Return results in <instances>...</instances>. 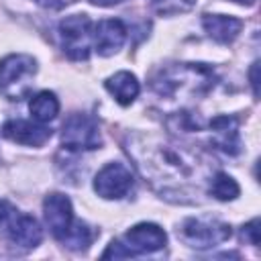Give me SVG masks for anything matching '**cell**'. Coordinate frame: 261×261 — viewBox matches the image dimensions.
<instances>
[{"label": "cell", "mask_w": 261, "mask_h": 261, "mask_svg": "<svg viewBox=\"0 0 261 261\" xmlns=\"http://www.w3.org/2000/svg\"><path fill=\"white\" fill-rule=\"evenodd\" d=\"M61 143L65 149H71V151L98 149L102 145V137L96 120L80 112L69 114L61 128Z\"/></svg>", "instance_id": "8992f818"}, {"label": "cell", "mask_w": 261, "mask_h": 261, "mask_svg": "<svg viewBox=\"0 0 261 261\" xmlns=\"http://www.w3.org/2000/svg\"><path fill=\"white\" fill-rule=\"evenodd\" d=\"M61 45L67 57L75 61H84L90 57L94 47V22L88 14H71L59 22Z\"/></svg>", "instance_id": "277c9868"}, {"label": "cell", "mask_w": 261, "mask_h": 261, "mask_svg": "<svg viewBox=\"0 0 261 261\" xmlns=\"http://www.w3.org/2000/svg\"><path fill=\"white\" fill-rule=\"evenodd\" d=\"M6 216H8V206H6V202L0 200V224L6 220Z\"/></svg>", "instance_id": "cb8c5ba5"}, {"label": "cell", "mask_w": 261, "mask_h": 261, "mask_svg": "<svg viewBox=\"0 0 261 261\" xmlns=\"http://www.w3.org/2000/svg\"><path fill=\"white\" fill-rule=\"evenodd\" d=\"M210 194L216 198V200H222V202H226V200H234L239 194H241V188H239V184L228 175V173H222V171H218V173H214L212 177H210Z\"/></svg>", "instance_id": "ac0fdd59"}, {"label": "cell", "mask_w": 261, "mask_h": 261, "mask_svg": "<svg viewBox=\"0 0 261 261\" xmlns=\"http://www.w3.org/2000/svg\"><path fill=\"white\" fill-rule=\"evenodd\" d=\"M126 41V27L118 18H104L94 24V49L102 57L114 55Z\"/></svg>", "instance_id": "30bf717a"}, {"label": "cell", "mask_w": 261, "mask_h": 261, "mask_svg": "<svg viewBox=\"0 0 261 261\" xmlns=\"http://www.w3.org/2000/svg\"><path fill=\"white\" fill-rule=\"evenodd\" d=\"M153 2H159V0H153Z\"/></svg>", "instance_id": "484cf974"}, {"label": "cell", "mask_w": 261, "mask_h": 261, "mask_svg": "<svg viewBox=\"0 0 261 261\" xmlns=\"http://www.w3.org/2000/svg\"><path fill=\"white\" fill-rule=\"evenodd\" d=\"M179 234L184 243L194 249H210L230 239L232 230L226 222L220 220H204V218H188L184 220Z\"/></svg>", "instance_id": "5b68a950"}, {"label": "cell", "mask_w": 261, "mask_h": 261, "mask_svg": "<svg viewBox=\"0 0 261 261\" xmlns=\"http://www.w3.org/2000/svg\"><path fill=\"white\" fill-rule=\"evenodd\" d=\"M37 2L43 6H49V8H61L63 4H67V0H37Z\"/></svg>", "instance_id": "44dd1931"}, {"label": "cell", "mask_w": 261, "mask_h": 261, "mask_svg": "<svg viewBox=\"0 0 261 261\" xmlns=\"http://www.w3.org/2000/svg\"><path fill=\"white\" fill-rule=\"evenodd\" d=\"M210 141L216 149L226 155H237L241 151L239 120L234 116H216L210 120Z\"/></svg>", "instance_id": "4fadbf2b"}, {"label": "cell", "mask_w": 261, "mask_h": 261, "mask_svg": "<svg viewBox=\"0 0 261 261\" xmlns=\"http://www.w3.org/2000/svg\"><path fill=\"white\" fill-rule=\"evenodd\" d=\"M92 4L96 6H112V4H118V2H124V0H90Z\"/></svg>", "instance_id": "603a6c76"}, {"label": "cell", "mask_w": 261, "mask_h": 261, "mask_svg": "<svg viewBox=\"0 0 261 261\" xmlns=\"http://www.w3.org/2000/svg\"><path fill=\"white\" fill-rule=\"evenodd\" d=\"M257 67H259V63L255 61V63H253V67H251V86H253L255 96H257Z\"/></svg>", "instance_id": "7402d4cb"}, {"label": "cell", "mask_w": 261, "mask_h": 261, "mask_svg": "<svg viewBox=\"0 0 261 261\" xmlns=\"http://www.w3.org/2000/svg\"><path fill=\"white\" fill-rule=\"evenodd\" d=\"M106 90L114 96V100L120 104V106H128L135 102V98L139 96V80L130 73V71H116L114 75H110L106 80Z\"/></svg>", "instance_id": "9a60e30c"}, {"label": "cell", "mask_w": 261, "mask_h": 261, "mask_svg": "<svg viewBox=\"0 0 261 261\" xmlns=\"http://www.w3.org/2000/svg\"><path fill=\"white\" fill-rule=\"evenodd\" d=\"M167 243V234L159 224L153 222H139L130 230H126L122 245L126 247L128 255H145V253H155L163 249Z\"/></svg>", "instance_id": "ba28073f"}, {"label": "cell", "mask_w": 261, "mask_h": 261, "mask_svg": "<svg viewBox=\"0 0 261 261\" xmlns=\"http://www.w3.org/2000/svg\"><path fill=\"white\" fill-rule=\"evenodd\" d=\"M241 239L249 245H259V218H253L251 222H247L241 230Z\"/></svg>", "instance_id": "ffe728a7"}, {"label": "cell", "mask_w": 261, "mask_h": 261, "mask_svg": "<svg viewBox=\"0 0 261 261\" xmlns=\"http://www.w3.org/2000/svg\"><path fill=\"white\" fill-rule=\"evenodd\" d=\"M194 4H196V0H159V2H155V8L159 14L169 16V14H179V12L190 10Z\"/></svg>", "instance_id": "d6986e66"}, {"label": "cell", "mask_w": 261, "mask_h": 261, "mask_svg": "<svg viewBox=\"0 0 261 261\" xmlns=\"http://www.w3.org/2000/svg\"><path fill=\"white\" fill-rule=\"evenodd\" d=\"M202 27L214 41L226 45L239 37L241 29H243V20L234 18V16H226V14H204Z\"/></svg>", "instance_id": "5bb4252c"}, {"label": "cell", "mask_w": 261, "mask_h": 261, "mask_svg": "<svg viewBox=\"0 0 261 261\" xmlns=\"http://www.w3.org/2000/svg\"><path fill=\"white\" fill-rule=\"evenodd\" d=\"M6 237L12 245H18L22 249H35L43 241V230L37 218L31 214H14L8 222Z\"/></svg>", "instance_id": "7c38bea8"}, {"label": "cell", "mask_w": 261, "mask_h": 261, "mask_svg": "<svg viewBox=\"0 0 261 261\" xmlns=\"http://www.w3.org/2000/svg\"><path fill=\"white\" fill-rule=\"evenodd\" d=\"M126 153L133 157L143 177L165 198H171V194L181 198L192 186L198 188L202 161L186 147L157 137L133 135L126 141Z\"/></svg>", "instance_id": "6da1fadb"}, {"label": "cell", "mask_w": 261, "mask_h": 261, "mask_svg": "<svg viewBox=\"0 0 261 261\" xmlns=\"http://www.w3.org/2000/svg\"><path fill=\"white\" fill-rule=\"evenodd\" d=\"M2 135L18 145H29V147H41L51 139V128L43 126L41 122H29V120H8L2 126Z\"/></svg>", "instance_id": "8fae6325"}, {"label": "cell", "mask_w": 261, "mask_h": 261, "mask_svg": "<svg viewBox=\"0 0 261 261\" xmlns=\"http://www.w3.org/2000/svg\"><path fill=\"white\" fill-rule=\"evenodd\" d=\"M92 239H94L92 228H90L86 222L77 220V222H71V226L67 228V232H65L59 241H61L67 249H71V251H82V249H88V247H90Z\"/></svg>", "instance_id": "e0dca14e"}, {"label": "cell", "mask_w": 261, "mask_h": 261, "mask_svg": "<svg viewBox=\"0 0 261 261\" xmlns=\"http://www.w3.org/2000/svg\"><path fill=\"white\" fill-rule=\"evenodd\" d=\"M133 173L122 163H108L104 165L94 177V190L100 198L118 200L126 196L133 188Z\"/></svg>", "instance_id": "52a82bcc"}, {"label": "cell", "mask_w": 261, "mask_h": 261, "mask_svg": "<svg viewBox=\"0 0 261 261\" xmlns=\"http://www.w3.org/2000/svg\"><path fill=\"white\" fill-rule=\"evenodd\" d=\"M43 216H45V224L49 226L51 234L59 241L73 222L71 200L63 194H57V192L49 194L43 202Z\"/></svg>", "instance_id": "9c48e42d"}, {"label": "cell", "mask_w": 261, "mask_h": 261, "mask_svg": "<svg viewBox=\"0 0 261 261\" xmlns=\"http://www.w3.org/2000/svg\"><path fill=\"white\" fill-rule=\"evenodd\" d=\"M214 86V71L204 63H177L165 69H159L151 88L159 96H177L181 90L190 92H206Z\"/></svg>", "instance_id": "7a4b0ae2"}, {"label": "cell", "mask_w": 261, "mask_h": 261, "mask_svg": "<svg viewBox=\"0 0 261 261\" xmlns=\"http://www.w3.org/2000/svg\"><path fill=\"white\" fill-rule=\"evenodd\" d=\"M29 110H31V114H33V118L37 122L45 124V122H49V120H53L57 116V112H59V100H57V96L53 92L43 90V92H39V94H35L31 98Z\"/></svg>", "instance_id": "2e32d148"}, {"label": "cell", "mask_w": 261, "mask_h": 261, "mask_svg": "<svg viewBox=\"0 0 261 261\" xmlns=\"http://www.w3.org/2000/svg\"><path fill=\"white\" fill-rule=\"evenodd\" d=\"M230 2H237V4H245V6H251V4H255L257 0H230Z\"/></svg>", "instance_id": "d4e9b609"}, {"label": "cell", "mask_w": 261, "mask_h": 261, "mask_svg": "<svg viewBox=\"0 0 261 261\" xmlns=\"http://www.w3.org/2000/svg\"><path fill=\"white\" fill-rule=\"evenodd\" d=\"M37 61L24 53H12L0 61V94L8 100H22L33 86Z\"/></svg>", "instance_id": "3957f363"}]
</instances>
